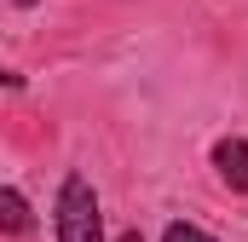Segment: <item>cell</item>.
I'll use <instances>...</instances> for the list:
<instances>
[{
    "label": "cell",
    "instance_id": "obj_1",
    "mask_svg": "<svg viewBox=\"0 0 248 242\" xmlns=\"http://www.w3.org/2000/svg\"><path fill=\"white\" fill-rule=\"evenodd\" d=\"M58 242H104V213H98V190L69 173L58 184Z\"/></svg>",
    "mask_w": 248,
    "mask_h": 242
},
{
    "label": "cell",
    "instance_id": "obj_2",
    "mask_svg": "<svg viewBox=\"0 0 248 242\" xmlns=\"http://www.w3.org/2000/svg\"><path fill=\"white\" fill-rule=\"evenodd\" d=\"M214 167L237 196H248V138H219L214 144Z\"/></svg>",
    "mask_w": 248,
    "mask_h": 242
},
{
    "label": "cell",
    "instance_id": "obj_3",
    "mask_svg": "<svg viewBox=\"0 0 248 242\" xmlns=\"http://www.w3.org/2000/svg\"><path fill=\"white\" fill-rule=\"evenodd\" d=\"M35 231V213L23 202V190H6L0 184V237H29Z\"/></svg>",
    "mask_w": 248,
    "mask_h": 242
},
{
    "label": "cell",
    "instance_id": "obj_4",
    "mask_svg": "<svg viewBox=\"0 0 248 242\" xmlns=\"http://www.w3.org/2000/svg\"><path fill=\"white\" fill-rule=\"evenodd\" d=\"M162 242H214V237H208L202 225H185V219H179V225H168V231H162Z\"/></svg>",
    "mask_w": 248,
    "mask_h": 242
},
{
    "label": "cell",
    "instance_id": "obj_5",
    "mask_svg": "<svg viewBox=\"0 0 248 242\" xmlns=\"http://www.w3.org/2000/svg\"><path fill=\"white\" fill-rule=\"evenodd\" d=\"M0 87H23V75H12V69H0Z\"/></svg>",
    "mask_w": 248,
    "mask_h": 242
},
{
    "label": "cell",
    "instance_id": "obj_6",
    "mask_svg": "<svg viewBox=\"0 0 248 242\" xmlns=\"http://www.w3.org/2000/svg\"><path fill=\"white\" fill-rule=\"evenodd\" d=\"M116 242H144V237H139V231H122V237H116Z\"/></svg>",
    "mask_w": 248,
    "mask_h": 242
},
{
    "label": "cell",
    "instance_id": "obj_7",
    "mask_svg": "<svg viewBox=\"0 0 248 242\" xmlns=\"http://www.w3.org/2000/svg\"><path fill=\"white\" fill-rule=\"evenodd\" d=\"M17 6H35V0H17Z\"/></svg>",
    "mask_w": 248,
    "mask_h": 242
}]
</instances>
